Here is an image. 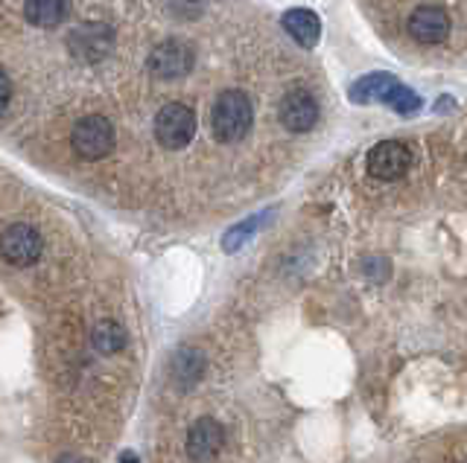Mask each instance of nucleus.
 I'll list each match as a JSON object with an SVG mask.
<instances>
[{"mask_svg":"<svg viewBox=\"0 0 467 463\" xmlns=\"http://www.w3.org/2000/svg\"><path fill=\"white\" fill-rule=\"evenodd\" d=\"M56 463H88L85 458H76V455H62Z\"/></svg>","mask_w":467,"mask_h":463,"instance_id":"nucleus-18","label":"nucleus"},{"mask_svg":"<svg viewBox=\"0 0 467 463\" xmlns=\"http://www.w3.org/2000/svg\"><path fill=\"white\" fill-rule=\"evenodd\" d=\"M275 216V210H263V213H254L249 219H243L240 224H234V228L225 233V240H223V248L228 250V254H234V250H240L245 242H252V236L263 228V224Z\"/></svg>","mask_w":467,"mask_h":463,"instance_id":"nucleus-15","label":"nucleus"},{"mask_svg":"<svg viewBox=\"0 0 467 463\" xmlns=\"http://www.w3.org/2000/svg\"><path fill=\"white\" fill-rule=\"evenodd\" d=\"M71 12V0H24V18L42 30H53Z\"/></svg>","mask_w":467,"mask_h":463,"instance_id":"nucleus-14","label":"nucleus"},{"mask_svg":"<svg viewBox=\"0 0 467 463\" xmlns=\"http://www.w3.org/2000/svg\"><path fill=\"white\" fill-rule=\"evenodd\" d=\"M412 166V152L397 140H383L368 152V172L380 181L404 178Z\"/></svg>","mask_w":467,"mask_h":463,"instance_id":"nucleus-9","label":"nucleus"},{"mask_svg":"<svg viewBox=\"0 0 467 463\" xmlns=\"http://www.w3.org/2000/svg\"><path fill=\"white\" fill-rule=\"evenodd\" d=\"M126 329L117 324V321H100L94 326V333H91V341H94V350L102 353V355H114V353H120L126 347Z\"/></svg>","mask_w":467,"mask_h":463,"instance_id":"nucleus-16","label":"nucleus"},{"mask_svg":"<svg viewBox=\"0 0 467 463\" xmlns=\"http://www.w3.org/2000/svg\"><path fill=\"white\" fill-rule=\"evenodd\" d=\"M9 99H12V82H9V76H6L4 71H0V117L6 114Z\"/></svg>","mask_w":467,"mask_h":463,"instance_id":"nucleus-17","label":"nucleus"},{"mask_svg":"<svg viewBox=\"0 0 467 463\" xmlns=\"http://www.w3.org/2000/svg\"><path fill=\"white\" fill-rule=\"evenodd\" d=\"M283 30H287L292 38H295V44H301L304 50H313L319 44V38H321V21L316 12H310V9H290V12H283Z\"/></svg>","mask_w":467,"mask_h":463,"instance_id":"nucleus-13","label":"nucleus"},{"mask_svg":"<svg viewBox=\"0 0 467 463\" xmlns=\"http://www.w3.org/2000/svg\"><path fill=\"white\" fill-rule=\"evenodd\" d=\"M114 47V30L109 24H82L68 35V50L80 61H102Z\"/></svg>","mask_w":467,"mask_h":463,"instance_id":"nucleus-7","label":"nucleus"},{"mask_svg":"<svg viewBox=\"0 0 467 463\" xmlns=\"http://www.w3.org/2000/svg\"><path fill=\"white\" fill-rule=\"evenodd\" d=\"M409 35L421 44H441L450 35V18L441 6H418L409 15Z\"/></svg>","mask_w":467,"mask_h":463,"instance_id":"nucleus-11","label":"nucleus"},{"mask_svg":"<svg viewBox=\"0 0 467 463\" xmlns=\"http://www.w3.org/2000/svg\"><path fill=\"white\" fill-rule=\"evenodd\" d=\"M205 376V355L196 347H181L170 362V379L178 391H190Z\"/></svg>","mask_w":467,"mask_h":463,"instance_id":"nucleus-12","label":"nucleus"},{"mask_svg":"<svg viewBox=\"0 0 467 463\" xmlns=\"http://www.w3.org/2000/svg\"><path fill=\"white\" fill-rule=\"evenodd\" d=\"M149 73L155 79H181L193 71V64H196V52L187 42H181V38H170V42H161L149 52Z\"/></svg>","mask_w":467,"mask_h":463,"instance_id":"nucleus-6","label":"nucleus"},{"mask_svg":"<svg viewBox=\"0 0 467 463\" xmlns=\"http://www.w3.org/2000/svg\"><path fill=\"white\" fill-rule=\"evenodd\" d=\"M193 135H196V114H193L190 105L170 102L155 114V140L164 149H185Z\"/></svg>","mask_w":467,"mask_h":463,"instance_id":"nucleus-3","label":"nucleus"},{"mask_svg":"<svg viewBox=\"0 0 467 463\" xmlns=\"http://www.w3.org/2000/svg\"><path fill=\"white\" fill-rule=\"evenodd\" d=\"M254 109L243 90H223L211 109V131L219 143H240L252 131Z\"/></svg>","mask_w":467,"mask_h":463,"instance_id":"nucleus-2","label":"nucleus"},{"mask_svg":"<svg viewBox=\"0 0 467 463\" xmlns=\"http://www.w3.org/2000/svg\"><path fill=\"white\" fill-rule=\"evenodd\" d=\"M348 97H350V102H357V105L383 102L392 111L404 114V117H409V114H415L421 109V97L415 94L412 88H406L404 82H400L397 76L383 73V71L359 76L357 82L348 88Z\"/></svg>","mask_w":467,"mask_h":463,"instance_id":"nucleus-1","label":"nucleus"},{"mask_svg":"<svg viewBox=\"0 0 467 463\" xmlns=\"http://www.w3.org/2000/svg\"><path fill=\"white\" fill-rule=\"evenodd\" d=\"M71 143L82 161H100L114 149V126L102 114L82 117L71 131Z\"/></svg>","mask_w":467,"mask_h":463,"instance_id":"nucleus-4","label":"nucleus"},{"mask_svg":"<svg viewBox=\"0 0 467 463\" xmlns=\"http://www.w3.org/2000/svg\"><path fill=\"white\" fill-rule=\"evenodd\" d=\"M278 120L287 131H295V135H301V131H310L316 123H319V102L316 97L310 94L304 88H292L287 90V97H283L281 109H278Z\"/></svg>","mask_w":467,"mask_h":463,"instance_id":"nucleus-8","label":"nucleus"},{"mask_svg":"<svg viewBox=\"0 0 467 463\" xmlns=\"http://www.w3.org/2000/svg\"><path fill=\"white\" fill-rule=\"evenodd\" d=\"M223 443H225V429L214 417H199L187 431V455L196 463L211 460L223 449Z\"/></svg>","mask_w":467,"mask_h":463,"instance_id":"nucleus-10","label":"nucleus"},{"mask_svg":"<svg viewBox=\"0 0 467 463\" xmlns=\"http://www.w3.org/2000/svg\"><path fill=\"white\" fill-rule=\"evenodd\" d=\"M120 463H138V460H135L132 452H123V455H120Z\"/></svg>","mask_w":467,"mask_h":463,"instance_id":"nucleus-19","label":"nucleus"},{"mask_svg":"<svg viewBox=\"0 0 467 463\" xmlns=\"http://www.w3.org/2000/svg\"><path fill=\"white\" fill-rule=\"evenodd\" d=\"M42 250H44L42 233H38L33 224L18 222V224H9V228L0 233V257L15 269L35 266Z\"/></svg>","mask_w":467,"mask_h":463,"instance_id":"nucleus-5","label":"nucleus"}]
</instances>
